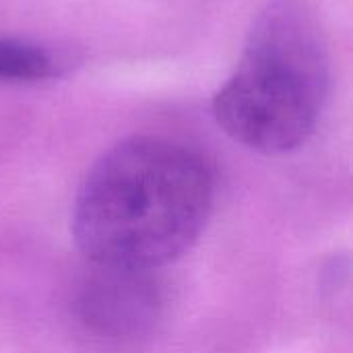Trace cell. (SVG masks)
<instances>
[{"label":"cell","mask_w":353,"mask_h":353,"mask_svg":"<svg viewBox=\"0 0 353 353\" xmlns=\"http://www.w3.org/2000/svg\"><path fill=\"white\" fill-rule=\"evenodd\" d=\"M85 325L108 339H126L147 331L159 312V292L147 271L99 267L81 298Z\"/></svg>","instance_id":"3957f363"},{"label":"cell","mask_w":353,"mask_h":353,"mask_svg":"<svg viewBox=\"0 0 353 353\" xmlns=\"http://www.w3.org/2000/svg\"><path fill=\"white\" fill-rule=\"evenodd\" d=\"M213 192L201 153L161 137H132L87 174L72 215L77 246L95 267L151 273L196 242Z\"/></svg>","instance_id":"6da1fadb"},{"label":"cell","mask_w":353,"mask_h":353,"mask_svg":"<svg viewBox=\"0 0 353 353\" xmlns=\"http://www.w3.org/2000/svg\"><path fill=\"white\" fill-rule=\"evenodd\" d=\"M54 72L56 62L43 48L17 39H0V79L39 81Z\"/></svg>","instance_id":"277c9868"},{"label":"cell","mask_w":353,"mask_h":353,"mask_svg":"<svg viewBox=\"0 0 353 353\" xmlns=\"http://www.w3.org/2000/svg\"><path fill=\"white\" fill-rule=\"evenodd\" d=\"M327 89L329 58L314 17L298 0H275L259 14L213 112L234 141L285 153L312 134Z\"/></svg>","instance_id":"7a4b0ae2"}]
</instances>
